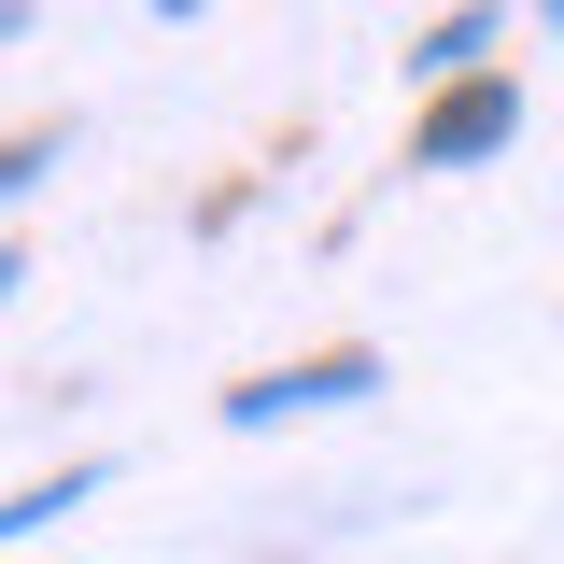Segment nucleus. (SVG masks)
Segmentation results:
<instances>
[{
    "label": "nucleus",
    "mask_w": 564,
    "mask_h": 564,
    "mask_svg": "<svg viewBox=\"0 0 564 564\" xmlns=\"http://www.w3.org/2000/svg\"><path fill=\"white\" fill-rule=\"evenodd\" d=\"M522 128V85L508 70H466V85H437L410 128V170H466V155H494V141Z\"/></svg>",
    "instance_id": "f257e3e1"
},
{
    "label": "nucleus",
    "mask_w": 564,
    "mask_h": 564,
    "mask_svg": "<svg viewBox=\"0 0 564 564\" xmlns=\"http://www.w3.org/2000/svg\"><path fill=\"white\" fill-rule=\"evenodd\" d=\"M367 381H381L367 352H311V367H269V381H240V395H226V423H296V410H352Z\"/></svg>",
    "instance_id": "f03ea898"
},
{
    "label": "nucleus",
    "mask_w": 564,
    "mask_h": 564,
    "mask_svg": "<svg viewBox=\"0 0 564 564\" xmlns=\"http://www.w3.org/2000/svg\"><path fill=\"white\" fill-rule=\"evenodd\" d=\"M99 494V466H57V480H29V494H0V536H43L57 508H85Z\"/></svg>",
    "instance_id": "7ed1b4c3"
},
{
    "label": "nucleus",
    "mask_w": 564,
    "mask_h": 564,
    "mask_svg": "<svg viewBox=\"0 0 564 564\" xmlns=\"http://www.w3.org/2000/svg\"><path fill=\"white\" fill-rule=\"evenodd\" d=\"M466 57H494V29H480V14H452V29H423V43H410L423 85H466Z\"/></svg>",
    "instance_id": "20e7f679"
},
{
    "label": "nucleus",
    "mask_w": 564,
    "mask_h": 564,
    "mask_svg": "<svg viewBox=\"0 0 564 564\" xmlns=\"http://www.w3.org/2000/svg\"><path fill=\"white\" fill-rule=\"evenodd\" d=\"M29 184H43V141H0V212L29 198Z\"/></svg>",
    "instance_id": "39448f33"
},
{
    "label": "nucleus",
    "mask_w": 564,
    "mask_h": 564,
    "mask_svg": "<svg viewBox=\"0 0 564 564\" xmlns=\"http://www.w3.org/2000/svg\"><path fill=\"white\" fill-rule=\"evenodd\" d=\"M14 282H29V269H14V254H0V296H14Z\"/></svg>",
    "instance_id": "423d86ee"
},
{
    "label": "nucleus",
    "mask_w": 564,
    "mask_h": 564,
    "mask_svg": "<svg viewBox=\"0 0 564 564\" xmlns=\"http://www.w3.org/2000/svg\"><path fill=\"white\" fill-rule=\"evenodd\" d=\"M0 29H14V14H0Z\"/></svg>",
    "instance_id": "0eeeda50"
}]
</instances>
